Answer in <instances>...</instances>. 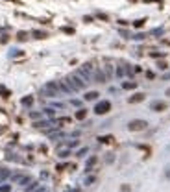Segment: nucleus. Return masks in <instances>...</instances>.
Here are the masks:
<instances>
[{"instance_id":"nucleus-17","label":"nucleus","mask_w":170,"mask_h":192,"mask_svg":"<svg viewBox=\"0 0 170 192\" xmlns=\"http://www.w3.org/2000/svg\"><path fill=\"white\" fill-rule=\"evenodd\" d=\"M17 39H19V41H24V39H26V33H24V32H21V33L17 35Z\"/></svg>"},{"instance_id":"nucleus-22","label":"nucleus","mask_w":170,"mask_h":192,"mask_svg":"<svg viewBox=\"0 0 170 192\" xmlns=\"http://www.w3.org/2000/svg\"><path fill=\"white\" fill-rule=\"evenodd\" d=\"M0 131H2V128H0Z\"/></svg>"},{"instance_id":"nucleus-18","label":"nucleus","mask_w":170,"mask_h":192,"mask_svg":"<svg viewBox=\"0 0 170 192\" xmlns=\"http://www.w3.org/2000/svg\"><path fill=\"white\" fill-rule=\"evenodd\" d=\"M45 111H46V115H48V116H54V109H45Z\"/></svg>"},{"instance_id":"nucleus-20","label":"nucleus","mask_w":170,"mask_h":192,"mask_svg":"<svg viewBox=\"0 0 170 192\" xmlns=\"http://www.w3.org/2000/svg\"><path fill=\"white\" fill-rule=\"evenodd\" d=\"M93 181H94V177H87L85 179V185H89V183H93Z\"/></svg>"},{"instance_id":"nucleus-16","label":"nucleus","mask_w":170,"mask_h":192,"mask_svg":"<svg viewBox=\"0 0 170 192\" xmlns=\"http://www.w3.org/2000/svg\"><path fill=\"white\" fill-rule=\"evenodd\" d=\"M11 189H9V185H2L0 187V192H9Z\"/></svg>"},{"instance_id":"nucleus-12","label":"nucleus","mask_w":170,"mask_h":192,"mask_svg":"<svg viewBox=\"0 0 170 192\" xmlns=\"http://www.w3.org/2000/svg\"><path fill=\"white\" fill-rule=\"evenodd\" d=\"M7 175H9V172H7L6 168H2V170H0V181H4V179H6Z\"/></svg>"},{"instance_id":"nucleus-21","label":"nucleus","mask_w":170,"mask_h":192,"mask_svg":"<svg viewBox=\"0 0 170 192\" xmlns=\"http://www.w3.org/2000/svg\"><path fill=\"white\" fill-rule=\"evenodd\" d=\"M167 96H170V89H168V91H167Z\"/></svg>"},{"instance_id":"nucleus-13","label":"nucleus","mask_w":170,"mask_h":192,"mask_svg":"<svg viewBox=\"0 0 170 192\" xmlns=\"http://www.w3.org/2000/svg\"><path fill=\"white\" fill-rule=\"evenodd\" d=\"M98 140H100V142H104V144H107V142H111V140H113V137L111 135H109V137H100Z\"/></svg>"},{"instance_id":"nucleus-3","label":"nucleus","mask_w":170,"mask_h":192,"mask_svg":"<svg viewBox=\"0 0 170 192\" xmlns=\"http://www.w3.org/2000/svg\"><path fill=\"white\" fill-rule=\"evenodd\" d=\"M109 111H111V104H109L107 100L98 102V104L94 105V113H96V115H105V113H109Z\"/></svg>"},{"instance_id":"nucleus-7","label":"nucleus","mask_w":170,"mask_h":192,"mask_svg":"<svg viewBox=\"0 0 170 192\" xmlns=\"http://www.w3.org/2000/svg\"><path fill=\"white\" fill-rule=\"evenodd\" d=\"M0 94H2L4 98H9V94H11V92H9V89H6L4 85H0Z\"/></svg>"},{"instance_id":"nucleus-6","label":"nucleus","mask_w":170,"mask_h":192,"mask_svg":"<svg viewBox=\"0 0 170 192\" xmlns=\"http://www.w3.org/2000/svg\"><path fill=\"white\" fill-rule=\"evenodd\" d=\"M142 100H144V94H141V92H139V94H133L131 98H129V104H135V102H142Z\"/></svg>"},{"instance_id":"nucleus-1","label":"nucleus","mask_w":170,"mask_h":192,"mask_svg":"<svg viewBox=\"0 0 170 192\" xmlns=\"http://www.w3.org/2000/svg\"><path fill=\"white\" fill-rule=\"evenodd\" d=\"M67 83H69V87L72 89V92H74V91H83L85 85H87V81L76 72V74H70V76L67 78Z\"/></svg>"},{"instance_id":"nucleus-9","label":"nucleus","mask_w":170,"mask_h":192,"mask_svg":"<svg viewBox=\"0 0 170 192\" xmlns=\"http://www.w3.org/2000/svg\"><path fill=\"white\" fill-rule=\"evenodd\" d=\"M85 116H87V111H85V109H80V111L76 113V118H78V120H83Z\"/></svg>"},{"instance_id":"nucleus-8","label":"nucleus","mask_w":170,"mask_h":192,"mask_svg":"<svg viewBox=\"0 0 170 192\" xmlns=\"http://www.w3.org/2000/svg\"><path fill=\"white\" fill-rule=\"evenodd\" d=\"M122 87L129 91V89H135V87H137V83H135V81H126V83H122Z\"/></svg>"},{"instance_id":"nucleus-14","label":"nucleus","mask_w":170,"mask_h":192,"mask_svg":"<svg viewBox=\"0 0 170 192\" xmlns=\"http://www.w3.org/2000/svg\"><path fill=\"white\" fill-rule=\"evenodd\" d=\"M33 35H35L37 39H45V37H46V33H45V32H33Z\"/></svg>"},{"instance_id":"nucleus-15","label":"nucleus","mask_w":170,"mask_h":192,"mask_svg":"<svg viewBox=\"0 0 170 192\" xmlns=\"http://www.w3.org/2000/svg\"><path fill=\"white\" fill-rule=\"evenodd\" d=\"M94 163H96V157H91L89 161H87V170H89V168H91V166H93V164H94Z\"/></svg>"},{"instance_id":"nucleus-5","label":"nucleus","mask_w":170,"mask_h":192,"mask_svg":"<svg viewBox=\"0 0 170 192\" xmlns=\"http://www.w3.org/2000/svg\"><path fill=\"white\" fill-rule=\"evenodd\" d=\"M165 107H167V105H165V102H153V104H152V109H153V111H163Z\"/></svg>"},{"instance_id":"nucleus-19","label":"nucleus","mask_w":170,"mask_h":192,"mask_svg":"<svg viewBox=\"0 0 170 192\" xmlns=\"http://www.w3.org/2000/svg\"><path fill=\"white\" fill-rule=\"evenodd\" d=\"M142 24H144V19H142V21H137V22H135V26H137V28H141Z\"/></svg>"},{"instance_id":"nucleus-11","label":"nucleus","mask_w":170,"mask_h":192,"mask_svg":"<svg viewBox=\"0 0 170 192\" xmlns=\"http://www.w3.org/2000/svg\"><path fill=\"white\" fill-rule=\"evenodd\" d=\"M31 104H33V98H31V96L22 98V105H31Z\"/></svg>"},{"instance_id":"nucleus-10","label":"nucleus","mask_w":170,"mask_h":192,"mask_svg":"<svg viewBox=\"0 0 170 192\" xmlns=\"http://www.w3.org/2000/svg\"><path fill=\"white\" fill-rule=\"evenodd\" d=\"M98 96H100L98 92H87V94H85V100H96Z\"/></svg>"},{"instance_id":"nucleus-2","label":"nucleus","mask_w":170,"mask_h":192,"mask_svg":"<svg viewBox=\"0 0 170 192\" xmlns=\"http://www.w3.org/2000/svg\"><path fill=\"white\" fill-rule=\"evenodd\" d=\"M43 94L48 96V98H57V96H61V91H59L56 81H48V83L43 87Z\"/></svg>"},{"instance_id":"nucleus-4","label":"nucleus","mask_w":170,"mask_h":192,"mask_svg":"<svg viewBox=\"0 0 170 192\" xmlns=\"http://www.w3.org/2000/svg\"><path fill=\"white\" fill-rule=\"evenodd\" d=\"M146 126H148L146 120H131V122L128 124V128L131 129V131H142V129H146Z\"/></svg>"}]
</instances>
